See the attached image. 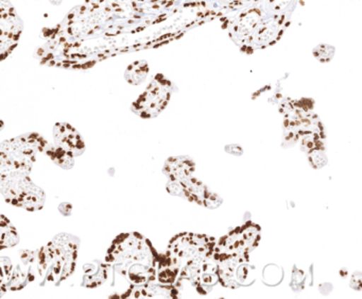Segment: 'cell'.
<instances>
[{
	"instance_id": "cell-21",
	"label": "cell",
	"mask_w": 362,
	"mask_h": 299,
	"mask_svg": "<svg viewBox=\"0 0 362 299\" xmlns=\"http://www.w3.org/2000/svg\"><path fill=\"white\" fill-rule=\"evenodd\" d=\"M59 210H60L61 213L64 216L71 215V211H73V205L69 203H63L59 205Z\"/></svg>"
},
{
	"instance_id": "cell-7",
	"label": "cell",
	"mask_w": 362,
	"mask_h": 299,
	"mask_svg": "<svg viewBox=\"0 0 362 299\" xmlns=\"http://www.w3.org/2000/svg\"><path fill=\"white\" fill-rule=\"evenodd\" d=\"M175 86L162 74H158L145 92L133 103L132 111L141 118H154L162 113L170 101Z\"/></svg>"
},
{
	"instance_id": "cell-1",
	"label": "cell",
	"mask_w": 362,
	"mask_h": 299,
	"mask_svg": "<svg viewBox=\"0 0 362 299\" xmlns=\"http://www.w3.org/2000/svg\"><path fill=\"white\" fill-rule=\"evenodd\" d=\"M158 256L151 242L143 235L122 233L112 242L105 263L114 277L120 276L130 288L156 281Z\"/></svg>"
},
{
	"instance_id": "cell-11",
	"label": "cell",
	"mask_w": 362,
	"mask_h": 299,
	"mask_svg": "<svg viewBox=\"0 0 362 299\" xmlns=\"http://www.w3.org/2000/svg\"><path fill=\"white\" fill-rule=\"evenodd\" d=\"M177 182L182 186V192H183L182 197L192 203L209 208V209H215L221 205L222 199L217 194L209 191V188L202 182L192 177V175Z\"/></svg>"
},
{
	"instance_id": "cell-8",
	"label": "cell",
	"mask_w": 362,
	"mask_h": 299,
	"mask_svg": "<svg viewBox=\"0 0 362 299\" xmlns=\"http://www.w3.org/2000/svg\"><path fill=\"white\" fill-rule=\"evenodd\" d=\"M22 33V20L11 1L0 0V62L16 50Z\"/></svg>"
},
{
	"instance_id": "cell-20",
	"label": "cell",
	"mask_w": 362,
	"mask_h": 299,
	"mask_svg": "<svg viewBox=\"0 0 362 299\" xmlns=\"http://www.w3.org/2000/svg\"><path fill=\"white\" fill-rule=\"evenodd\" d=\"M308 157L309 161L315 169H321L327 162L324 150H313V152H308Z\"/></svg>"
},
{
	"instance_id": "cell-16",
	"label": "cell",
	"mask_w": 362,
	"mask_h": 299,
	"mask_svg": "<svg viewBox=\"0 0 362 299\" xmlns=\"http://www.w3.org/2000/svg\"><path fill=\"white\" fill-rule=\"evenodd\" d=\"M149 74V65L145 60H139L129 65L124 73L127 82L131 86H139L147 79Z\"/></svg>"
},
{
	"instance_id": "cell-4",
	"label": "cell",
	"mask_w": 362,
	"mask_h": 299,
	"mask_svg": "<svg viewBox=\"0 0 362 299\" xmlns=\"http://www.w3.org/2000/svg\"><path fill=\"white\" fill-rule=\"evenodd\" d=\"M217 239L215 237L194 233H181L173 237L166 256L169 264L180 269L185 265L201 266L207 256L215 252Z\"/></svg>"
},
{
	"instance_id": "cell-5",
	"label": "cell",
	"mask_w": 362,
	"mask_h": 299,
	"mask_svg": "<svg viewBox=\"0 0 362 299\" xmlns=\"http://www.w3.org/2000/svg\"><path fill=\"white\" fill-rule=\"evenodd\" d=\"M0 193L8 203L27 211H39L45 205V192L29 174L13 173L0 178Z\"/></svg>"
},
{
	"instance_id": "cell-14",
	"label": "cell",
	"mask_w": 362,
	"mask_h": 299,
	"mask_svg": "<svg viewBox=\"0 0 362 299\" xmlns=\"http://www.w3.org/2000/svg\"><path fill=\"white\" fill-rule=\"evenodd\" d=\"M83 281L82 286L86 288H97L107 281L109 278V269L103 261L95 260L83 266Z\"/></svg>"
},
{
	"instance_id": "cell-19",
	"label": "cell",
	"mask_w": 362,
	"mask_h": 299,
	"mask_svg": "<svg viewBox=\"0 0 362 299\" xmlns=\"http://www.w3.org/2000/svg\"><path fill=\"white\" fill-rule=\"evenodd\" d=\"M334 52H336V48L334 46L329 45V44H320L317 47L313 48V54L320 62L327 63L332 60Z\"/></svg>"
},
{
	"instance_id": "cell-18",
	"label": "cell",
	"mask_w": 362,
	"mask_h": 299,
	"mask_svg": "<svg viewBox=\"0 0 362 299\" xmlns=\"http://www.w3.org/2000/svg\"><path fill=\"white\" fill-rule=\"evenodd\" d=\"M44 152L52 159L54 164L58 165L61 169H71L75 165V158L69 156L67 152H65L61 148L57 147L54 144L48 143Z\"/></svg>"
},
{
	"instance_id": "cell-13",
	"label": "cell",
	"mask_w": 362,
	"mask_h": 299,
	"mask_svg": "<svg viewBox=\"0 0 362 299\" xmlns=\"http://www.w3.org/2000/svg\"><path fill=\"white\" fill-rule=\"evenodd\" d=\"M194 171V162L188 157L170 158L164 167V173L168 176L169 180L173 181H180L188 176H192Z\"/></svg>"
},
{
	"instance_id": "cell-9",
	"label": "cell",
	"mask_w": 362,
	"mask_h": 299,
	"mask_svg": "<svg viewBox=\"0 0 362 299\" xmlns=\"http://www.w3.org/2000/svg\"><path fill=\"white\" fill-rule=\"evenodd\" d=\"M260 227L252 222H245L224 235L216 244L217 252L233 254H249L260 241Z\"/></svg>"
},
{
	"instance_id": "cell-24",
	"label": "cell",
	"mask_w": 362,
	"mask_h": 299,
	"mask_svg": "<svg viewBox=\"0 0 362 299\" xmlns=\"http://www.w3.org/2000/svg\"><path fill=\"white\" fill-rule=\"evenodd\" d=\"M4 129V122L3 120H0V131L3 130Z\"/></svg>"
},
{
	"instance_id": "cell-6",
	"label": "cell",
	"mask_w": 362,
	"mask_h": 299,
	"mask_svg": "<svg viewBox=\"0 0 362 299\" xmlns=\"http://www.w3.org/2000/svg\"><path fill=\"white\" fill-rule=\"evenodd\" d=\"M218 282L226 288H236L250 286L255 280V269L250 264L249 254L217 252Z\"/></svg>"
},
{
	"instance_id": "cell-3",
	"label": "cell",
	"mask_w": 362,
	"mask_h": 299,
	"mask_svg": "<svg viewBox=\"0 0 362 299\" xmlns=\"http://www.w3.org/2000/svg\"><path fill=\"white\" fill-rule=\"evenodd\" d=\"M48 143L35 132L0 142V178L13 173L30 175L37 156L44 152Z\"/></svg>"
},
{
	"instance_id": "cell-12",
	"label": "cell",
	"mask_w": 362,
	"mask_h": 299,
	"mask_svg": "<svg viewBox=\"0 0 362 299\" xmlns=\"http://www.w3.org/2000/svg\"><path fill=\"white\" fill-rule=\"evenodd\" d=\"M52 133L54 145L64 150L69 156L77 158L86 152V143L81 135L69 123H58L54 125Z\"/></svg>"
},
{
	"instance_id": "cell-22",
	"label": "cell",
	"mask_w": 362,
	"mask_h": 299,
	"mask_svg": "<svg viewBox=\"0 0 362 299\" xmlns=\"http://www.w3.org/2000/svg\"><path fill=\"white\" fill-rule=\"evenodd\" d=\"M101 1H103V0H86V1H84V4L88 6H95L98 5V4H100Z\"/></svg>"
},
{
	"instance_id": "cell-17",
	"label": "cell",
	"mask_w": 362,
	"mask_h": 299,
	"mask_svg": "<svg viewBox=\"0 0 362 299\" xmlns=\"http://www.w3.org/2000/svg\"><path fill=\"white\" fill-rule=\"evenodd\" d=\"M12 264H13V254H5V248H1L0 249V297L8 292Z\"/></svg>"
},
{
	"instance_id": "cell-2",
	"label": "cell",
	"mask_w": 362,
	"mask_h": 299,
	"mask_svg": "<svg viewBox=\"0 0 362 299\" xmlns=\"http://www.w3.org/2000/svg\"><path fill=\"white\" fill-rule=\"evenodd\" d=\"M79 247V237L60 233L40 248L37 258L40 284L58 286L71 277L77 265Z\"/></svg>"
},
{
	"instance_id": "cell-10",
	"label": "cell",
	"mask_w": 362,
	"mask_h": 299,
	"mask_svg": "<svg viewBox=\"0 0 362 299\" xmlns=\"http://www.w3.org/2000/svg\"><path fill=\"white\" fill-rule=\"evenodd\" d=\"M37 252L20 249L13 252L11 277L8 290H20L26 288L37 278Z\"/></svg>"
},
{
	"instance_id": "cell-15",
	"label": "cell",
	"mask_w": 362,
	"mask_h": 299,
	"mask_svg": "<svg viewBox=\"0 0 362 299\" xmlns=\"http://www.w3.org/2000/svg\"><path fill=\"white\" fill-rule=\"evenodd\" d=\"M20 243V235L10 220L0 214V249L16 247Z\"/></svg>"
},
{
	"instance_id": "cell-23",
	"label": "cell",
	"mask_w": 362,
	"mask_h": 299,
	"mask_svg": "<svg viewBox=\"0 0 362 299\" xmlns=\"http://www.w3.org/2000/svg\"><path fill=\"white\" fill-rule=\"evenodd\" d=\"M49 1L54 6L61 5V3H62V0H49Z\"/></svg>"
}]
</instances>
